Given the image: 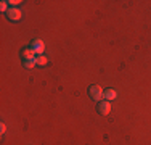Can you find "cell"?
Masks as SVG:
<instances>
[{
    "label": "cell",
    "mask_w": 151,
    "mask_h": 145,
    "mask_svg": "<svg viewBox=\"0 0 151 145\" xmlns=\"http://www.w3.org/2000/svg\"><path fill=\"white\" fill-rule=\"evenodd\" d=\"M32 58H35V53L31 49L21 50V60H32Z\"/></svg>",
    "instance_id": "5b68a950"
},
{
    "label": "cell",
    "mask_w": 151,
    "mask_h": 145,
    "mask_svg": "<svg viewBox=\"0 0 151 145\" xmlns=\"http://www.w3.org/2000/svg\"><path fill=\"white\" fill-rule=\"evenodd\" d=\"M8 2H6V0H2V2H0V12H3V13H6L8 12Z\"/></svg>",
    "instance_id": "9c48e42d"
},
{
    "label": "cell",
    "mask_w": 151,
    "mask_h": 145,
    "mask_svg": "<svg viewBox=\"0 0 151 145\" xmlns=\"http://www.w3.org/2000/svg\"><path fill=\"white\" fill-rule=\"evenodd\" d=\"M35 65H39V66H45V65H47V57L35 55Z\"/></svg>",
    "instance_id": "ba28073f"
},
{
    "label": "cell",
    "mask_w": 151,
    "mask_h": 145,
    "mask_svg": "<svg viewBox=\"0 0 151 145\" xmlns=\"http://www.w3.org/2000/svg\"><path fill=\"white\" fill-rule=\"evenodd\" d=\"M5 130H6V126L2 123V124H0V134H5Z\"/></svg>",
    "instance_id": "8fae6325"
},
{
    "label": "cell",
    "mask_w": 151,
    "mask_h": 145,
    "mask_svg": "<svg viewBox=\"0 0 151 145\" xmlns=\"http://www.w3.org/2000/svg\"><path fill=\"white\" fill-rule=\"evenodd\" d=\"M21 61H23V66L27 68V70H32L35 66V58H32V60H21Z\"/></svg>",
    "instance_id": "52a82bcc"
},
{
    "label": "cell",
    "mask_w": 151,
    "mask_h": 145,
    "mask_svg": "<svg viewBox=\"0 0 151 145\" xmlns=\"http://www.w3.org/2000/svg\"><path fill=\"white\" fill-rule=\"evenodd\" d=\"M21 10L16 8V7H10L8 12H6V18H8L10 21H19L21 20Z\"/></svg>",
    "instance_id": "277c9868"
},
{
    "label": "cell",
    "mask_w": 151,
    "mask_h": 145,
    "mask_svg": "<svg viewBox=\"0 0 151 145\" xmlns=\"http://www.w3.org/2000/svg\"><path fill=\"white\" fill-rule=\"evenodd\" d=\"M117 97V92L114 89H106L105 90V100H108V102H111V100H114Z\"/></svg>",
    "instance_id": "8992f818"
},
{
    "label": "cell",
    "mask_w": 151,
    "mask_h": 145,
    "mask_svg": "<svg viewBox=\"0 0 151 145\" xmlns=\"http://www.w3.org/2000/svg\"><path fill=\"white\" fill-rule=\"evenodd\" d=\"M96 111H98L101 116L109 115V111H111V102H108V100L98 102V105H96Z\"/></svg>",
    "instance_id": "3957f363"
},
{
    "label": "cell",
    "mask_w": 151,
    "mask_h": 145,
    "mask_svg": "<svg viewBox=\"0 0 151 145\" xmlns=\"http://www.w3.org/2000/svg\"><path fill=\"white\" fill-rule=\"evenodd\" d=\"M29 49L35 53V55H42V53H44V50H45L44 41H42V39H32Z\"/></svg>",
    "instance_id": "7a4b0ae2"
},
{
    "label": "cell",
    "mask_w": 151,
    "mask_h": 145,
    "mask_svg": "<svg viewBox=\"0 0 151 145\" xmlns=\"http://www.w3.org/2000/svg\"><path fill=\"white\" fill-rule=\"evenodd\" d=\"M87 94H88V97H90L92 100H95V102H101L103 99H105V90H103L100 86H90L88 90H87Z\"/></svg>",
    "instance_id": "6da1fadb"
},
{
    "label": "cell",
    "mask_w": 151,
    "mask_h": 145,
    "mask_svg": "<svg viewBox=\"0 0 151 145\" xmlns=\"http://www.w3.org/2000/svg\"><path fill=\"white\" fill-rule=\"evenodd\" d=\"M18 3H21L19 0H10V2H8V5H12V7H16Z\"/></svg>",
    "instance_id": "30bf717a"
}]
</instances>
